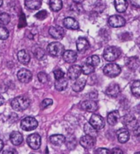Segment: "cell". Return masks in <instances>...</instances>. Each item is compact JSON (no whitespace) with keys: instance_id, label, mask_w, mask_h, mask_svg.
<instances>
[{"instance_id":"obj_1","label":"cell","mask_w":140,"mask_h":154,"mask_svg":"<svg viewBox=\"0 0 140 154\" xmlns=\"http://www.w3.org/2000/svg\"><path fill=\"white\" fill-rule=\"evenodd\" d=\"M30 99L25 96H19L13 99L11 101V106L13 107V110L17 111H22L27 109L30 106Z\"/></svg>"},{"instance_id":"obj_2","label":"cell","mask_w":140,"mask_h":154,"mask_svg":"<svg viewBox=\"0 0 140 154\" xmlns=\"http://www.w3.org/2000/svg\"><path fill=\"white\" fill-rule=\"evenodd\" d=\"M47 51L52 56L59 57L63 55L64 52V46L59 42H52L50 45H48Z\"/></svg>"},{"instance_id":"obj_3","label":"cell","mask_w":140,"mask_h":154,"mask_svg":"<svg viewBox=\"0 0 140 154\" xmlns=\"http://www.w3.org/2000/svg\"><path fill=\"white\" fill-rule=\"evenodd\" d=\"M120 55V51L117 47H114V46L106 48L103 53L104 59L106 61H110V62L116 60Z\"/></svg>"},{"instance_id":"obj_4","label":"cell","mask_w":140,"mask_h":154,"mask_svg":"<svg viewBox=\"0 0 140 154\" xmlns=\"http://www.w3.org/2000/svg\"><path fill=\"white\" fill-rule=\"evenodd\" d=\"M103 72H104V73H105L107 77H110V78H115V77H117V76L120 73V72H121V69H120V67L119 66L118 64L110 63H108V64H106V66L104 67Z\"/></svg>"},{"instance_id":"obj_5","label":"cell","mask_w":140,"mask_h":154,"mask_svg":"<svg viewBox=\"0 0 140 154\" xmlns=\"http://www.w3.org/2000/svg\"><path fill=\"white\" fill-rule=\"evenodd\" d=\"M38 126V121L33 117H26L21 121V127L25 131H31L36 129Z\"/></svg>"},{"instance_id":"obj_6","label":"cell","mask_w":140,"mask_h":154,"mask_svg":"<svg viewBox=\"0 0 140 154\" xmlns=\"http://www.w3.org/2000/svg\"><path fill=\"white\" fill-rule=\"evenodd\" d=\"M26 141L30 148L34 150H37L41 145V137L38 134H32L28 136Z\"/></svg>"},{"instance_id":"obj_7","label":"cell","mask_w":140,"mask_h":154,"mask_svg":"<svg viewBox=\"0 0 140 154\" xmlns=\"http://www.w3.org/2000/svg\"><path fill=\"white\" fill-rule=\"evenodd\" d=\"M89 124L93 127L94 129L97 130H100L104 128L105 126V120L103 119L102 116H101L97 114H93L90 118Z\"/></svg>"},{"instance_id":"obj_8","label":"cell","mask_w":140,"mask_h":154,"mask_svg":"<svg viewBox=\"0 0 140 154\" xmlns=\"http://www.w3.org/2000/svg\"><path fill=\"white\" fill-rule=\"evenodd\" d=\"M95 143H96L95 137L88 135V134H86V135L82 136V137L80 138V144H81L84 148H86V149H91V148H92L94 147Z\"/></svg>"},{"instance_id":"obj_9","label":"cell","mask_w":140,"mask_h":154,"mask_svg":"<svg viewBox=\"0 0 140 154\" xmlns=\"http://www.w3.org/2000/svg\"><path fill=\"white\" fill-rule=\"evenodd\" d=\"M108 23L112 27H121L125 24V19L119 15H113L108 19Z\"/></svg>"},{"instance_id":"obj_10","label":"cell","mask_w":140,"mask_h":154,"mask_svg":"<svg viewBox=\"0 0 140 154\" xmlns=\"http://www.w3.org/2000/svg\"><path fill=\"white\" fill-rule=\"evenodd\" d=\"M17 79L21 82L23 83H27L31 82L32 79V73L30 70L26 69H20L17 72Z\"/></svg>"},{"instance_id":"obj_11","label":"cell","mask_w":140,"mask_h":154,"mask_svg":"<svg viewBox=\"0 0 140 154\" xmlns=\"http://www.w3.org/2000/svg\"><path fill=\"white\" fill-rule=\"evenodd\" d=\"M82 73V67L79 65H72L68 70V78L70 80L75 81L78 79Z\"/></svg>"},{"instance_id":"obj_12","label":"cell","mask_w":140,"mask_h":154,"mask_svg":"<svg viewBox=\"0 0 140 154\" xmlns=\"http://www.w3.org/2000/svg\"><path fill=\"white\" fill-rule=\"evenodd\" d=\"M49 34L56 40H59L64 37V30L60 26H51L49 29Z\"/></svg>"},{"instance_id":"obj_13","label":"cell","mask_w":140,"mask_h":154,"mask_svg":"<svg viewBox=\"0 0 140 154\" xmlns=\"http://www.w3.org/2000/svg\"><path fill=\"white\" fill-rule=\"evenodd\" d=\"M63 59L65 61L66 63H73L76 62V60L78 59V54L77 52L74 51H66L63 54Z\"/></svg>"},{"instance_id":"obj_14","label":"cell","mask_w":140,"mask_h":154,"mask_svg":"<svg viewBox=\"0 0 140 154\" xmlns=\"http://www.w3.org/2000/svg\"><path fill=\"white\" fill-rule=\"evenodd\" d=\"M82 109L88 112H95L98 109L97 103L95 101H84L81 104Z\"/></svg>"},{"instance_id":"obj_15","label":"cell","mask_w":140,"mask_h":154,"mask_svg":"<svg viewBox=\"0 0 140 154\" xmlns=\"http://www.w3.org/2000/svg\"><path fill=\"white\" fill-rule=\"evenodd\" d=\"M64 26L69 30H78L79 28L78 22L73 17H66L63 21Z\"/></svg>"},{"instance_id":"obj_16","label":"cell","mask_w":140,"mask_h":154,"mask_svg":"<svg viewBox=\"0 0 140 154\" xmlns=\"http://www.w3.org/2000/svg\"><path fill=\"white\" fill-rule=\"evenodd\" d=\"M76 46H77L78 51L82 53V52H85L86 51H87L90 45H89V42H88V41L86 38L80 37L78 38V41H77Z\"/></svg>"},{"instance_id":"obj_17","label":"cell","mask_w":140,"mask_h":154,"mask_svg":"<svg viewBox=\"0 0 140 154\" xmlns=\"http://www.w3.org/2000/svg\"><path fill=\"white\" fill-rule=\"evenodd\" d=\"M10 141L15 146L22 144V141H23V137H22V134L18 131H13L10 134Z\"/></svg>"},{"instance_id":"obj_18","label":"cell","mask_w":140,"mask_h":154,"mask_svg":"<svg viewBox=\"0 0 140 154\" xmlns=\"http://www.w3.org/2000/svg\"><path fill=\"white\" fill-rule=\"evenodd\" d=\"M120 87H119L118 84L112 83L107 88L106 92V94L110 97H116L120 94Z\"/></svg>"},{"instance_id":"obj_19","label":"cell","mask_w":140,"mask_h":154,"mask_svg":"<svg viewBox=\"0 0 140 154\" xmlns=\"http://www.w3.org/2000/svg\"><path fill=\"white\" fill-rule=\"evenodd\" d=\"M116 134H117L119 142L121 143H126L129 138V132L126 129H119L117 133H116Z\"/></svg>"},{"instance_id":"obj_20","label":"cell","mask_w":140,"mask_h":154,"mask_svg":"<svg viewBox=\"0 0 140 154\" xmlns=\"http://www.w3.org/2000/svg\"><path fill=\"white\" fill-rule=\"evenodd\" d=\"M122 123L128 128H133V127H135L137 125V120H135V118L133 116L127 115L125 117H123Z\"/></svg>"},{"instance_id":"obj_21","label":"cell","mask_w":140,"mask_h":154,"mask_svg":"<svg viewBox=\"0 0 140 154\" xmlns=\"http://www.w3.org/2000/svg\"><path fill=\"white\" fill-rule=\"evenodd\" d=\"M17 59H18V61L22 64H24V65H26L30 62V55L29 54L25 51V50H22V51H20L17 54Z\"/></svg>"},{"instance_id":"obj_22","label":"cell","mask_w":140,"mask_h":154,"mask_svg":"<svg viewBox=\"0 0 140 154\" xmlns=\"http://www.w3.org/2000/svg\"><path fill=\"white\" fill-rule=\"evenodd\" d=\"M68 79H65L64 77L62 78V79H58L56 80L55 82H54V88L57 91H64L67 87H68Z\"/></svg>"},{"instance_id":"obj_23","label":"cell","mask_w":140,"mask_h":154,"mask_svg":"<svg viewBox=\"0 0 140 154\" xmlns=\"http://www.w3.org/2000/svg\"><path fill=\"white\" fill-rule=\"evenodd\" d=\"M120 120V113L117 110H114L108 114L107 116V122L109 123L110 125H115L118 123Z\"/></svg>"},{"instance_id":"obj_24","label":"cell","mask_w":140,"mask_h":154,"mask_svg":"<svg viewBox=\"0 0 140 154\" xmlns=\"http://www.w3.org/2000/svg\"><path fill=\"white\" fill-rule=\"evenodd\" d=\"M50 143L55 146H60L65 142V137L62 134H54L50 137Z\"/></svg>"},{"instance_id":"obj_25","label":"cell","mask_w":140,"mask_h":154,"mask_svg":"<svg viewBox=\"0 0 140 154\" xmlns=\"http://www.w3.org/2000/svg\"><path fill=\"white\" fill-rule=\"evenodd\" d=\"M115 9L119 13H124L128 8V2L126 0H115Z\"/></svg>"},{"instance_id":"obj_26","label":"cell","mask_w":140,"mask_h":154,"mask_svg":"<svg viewBox=\"0 0 140 154\" xmlns=\"http://www.w3.org/2000/svg\"><path fill=\"white\" fill-rule=\"evenodd\" d=\"M26 7L31 10H37L41 7V0H25Z\"/></svg>"},{"instance_id":"obj_27","label":"cell","mask_w":140,"mask_h":154,"mask_svg":"<svg viewBox=\"0 0 140 154\" xmlns=\"http://www.w3.org/2000/svg\"><path fill=\"white\" fill-rule=\"evenodd\" d=\"M76 82L73 85V90L76 92H79L83 90L84 87L86 85V80L84 79H78L75 80Z\"/></svg>"},{"instance_id":"obj_28","label":"cell","mask_w":140,"mask_h":154,"mask_svg":"<svg viewBox=\"0 0 140 154\" xmlns=\"http://www.w3.org/2000/svg\"><path fill=\"white\" fill-rule=\"evenodd\" d=\"M50 8L54 12H59L62 9V0H50Z\"/></svg>"},{"instance_id":"obj_29","label":"cell","mask_w":140,"mask_h":154,"mask_svg":"<svg viewBox=\"0 0 140 154\" xmlns=\"http://www.w3.org/2000/svg\"><path fill=\"white\" fill-rule=\"evenodd\" d=\"M131 91L134 96L140 97V80L134 81L131 85Z\"/></svg>"},{"instance_id":"obj_30","label":"cell","mask_w":140,"mask_h":154,"mask_svg":"<svg viewBox=\"0 0 140 154\" xmlns=\"http://www.w3.org/2000/svg\"><path fill=\"white\" fill-rule=\"evenodd\" d=\"M84 132L86 133V134L92 136V137H95V136L97 135V129H94L89 123L85 124V125H84Z\"/></svg>"},{"instance_id":"obj_31","label":"cell","mask_w":140,"mask_h":154,"mask_svg":"<svg viewBox=\"0 0 140 154\" xmlns=\"http://www.w3.org/2000/svg\"><path fill=\"white\" fill-rule=\"evenodd\" d=\"M95 71V67L91 65L89 63H85L83 66L82 67V72L85 75H89Z\"/></svg>"},{"instance_id":"obj_32","label":"cell","mask_w":140,"mask_h":154,"mask_svg":"<svg viewBox=\"0 0 140 154\" xmlns=\"http://www.w3.org/2000/svg\"><path fill=\"white\" fill-rule=\"evenodd\" d=\"M86 63H89L94 67H97L100 63V58L97 55H92L87 58Z\"/></svg>"},{"instance_id":"obj_33","label":"cell","mask_w":140,"mask_h":154,"mask_svg":"<svg viewBox=\"0 0 140 154\" xmlns=\"http://www.w3.org/2000/svg\"><path fill=\"white\" fill-rule=\"evenodd\" d=\"M139 66V60L137 58H130L128 61V67L131 69H135Z\"/></svg>"},{"instance_id":"obj_34","label":"cell","mask_w":140,"mask_h":154,"mask_svg":"<svg viewBox=\"0 0 140 154\" xmlns=\"http://www.w3.org/2000/svg\"><path fill=\"white\" fill-rule=\"evenodd\" d=\"M10 22L9 14L6 13H0V24L1 25H7Z\"/></svg>"},{"instance_id":"obj_35","label":"cell","mask_w":140,"mask_h":154,"mask_svg":"<svg viewBox=\"0 0 140 154\" xmlns=\"http://www.w3.org/2000/svg\"><path fill=\"white\" fill-rule=\"evenodd\" d=\"M9 36L8 30L3 26H0V40H7Z\"/></svg>"},{"instance_id":"obj_36","label":"cell","mask_w":140,"mask_h":154,"mask_svg":"<svg viewBox=\"0 0 140 154\" xmlns=\"http://www.w3.org/2000/svg\"><path fill=\"white\" fill-rule=\"evenodd\" d=\"M33 53H34V55L36 57V59H38V60H41L45 56V52L41 48H36L33 51Z\"/></svg>"},{"instance_id":"obj_37","label":"cell","mask_w":140,"mask_h":154,"mask_svg":"<svg viewBox=\"0 0 140 154\" xmlns=\"http://www.w3.org/2000/svg\"><path fill=\"white\" fill-rule=\"evenodd\" d=\"M38 79L39 81L41 82V83H45V82H48V75H47L45 72H40L38 73Z\"/></svg>"},{"instance_id":"obj_38","label":"cell","mask_w":140,"mask_h":154,"mask_svg":"<svg viewBox=\"0 0 140 154\" xmlns=\"http://www.w3.org/2000/svg\"><path fill=\"white\" fill-rule=\"evenodd\" d=\"M36 17L39 20H44V19H45L48 16V13H47L45 10H41L40 11L39 13H37L36 15Z\"/></svg>"},{"instance_id":"obj_39","label":"cell","mask_w":140,"mask_h":154,"mask_svg":"<svg viewBox=\"0 0 140 154\" xmlns=\"http://www.w3.org/2000/svg\"><path fill=\"white\" fill-rule=\"evenodd\" d=\"M54 79L55 80H58V79H62L64 77V72H63L61 69H57L54 71Z\"/></svg>"},{"instance_id":"obj_40","label":"cell","mask_w":140,"mask_h":154,"mask_svg":"<svg viewBox=\"0 0 140 154\" xmlns=\"http://www.w3.org/2000/svg\"><path fill=\"white\" fill-rule=\"evenodd\" d=\"M53 104V101L51 100V99H45L43 101H42V103H41V108L42 109H45L48 106H50Z\"/></svg>"},{"instance_id":"obj_41","label":"cell","mask_w":140,"mask_h":154,"mask_svg":"<svg viewBox=\"0 0 140 154\" xmlns=\"http://www.w3.org/2000/svg\"><path fill=\"white\" fill-rule=\"evenodd\" d=\"M134 135L136 138L140 139V126L135 127V129L134 130Z\"/></svg>"},{"instance_id":"obj_42","label":"cell","mask_w":140,"mask_h":154,"mask_svg":"<svg viewBox=\"0 0 140 154\" xmlns=\"http://www.w3.org/2000/svg\"><path fill=\"white\" fill-rule=\"evenodd\" d=\"M96 153H110V151L106 148H98L95 151Z\"/></svg>"},{"instance_id":"obj_43","label":"cell","mask_w":140,"mask_h":154,"mask_svg":"<svg viewBox=\"0 0 140 154\" xmlns=\"http://www.w3.org/2000/svg\"><path fill=\"white\" fill-rule=\"evenodd\" d=\"M132 6H134L136 8H140V0H130Z\"/></svg>"},{"instance_id":"obj_44","label":"cell","mask_w":140,"mask_h":154,"mask_svg":"<svg viewBox=\"0 0 140 154\" xmlns=\"http://www.w3.org/2000/svg\"><path fill=\"white\" fill-rule=\"evenodd\" d=\"M110 152L111 153H124L123 151L120 150V149H119V148H114V149H112Z\"/></svg>"},{"instance_id":"obj_45","label":"cell","mask_w":140,"mask_h":154,"mask_svg":"<svg viewBox=\"0 0 140 154\" xmlns=\"http://www.w3.org/2000/svg\"><path fill=\"white\" fill-rule=\"evenodd\" d=\"M3 103H4V98H3V97L2 95H0V106L3 105Z\"/></svg>"},{"instance_id":"obj_46","label":"cell","mask_w":140,"mask_h":154,"mask_svg":"<svg viewBox=\"0 0 140 154\" xmlns=\"http://www.w3.org/2000/svg\"><path fill=\"white\" fill-rule=\"evenodd\" d=\"M3 146H4V144H3V140H2V139H0V152L3 150Z\"/></svg>"},{"instance_id":"obj_47","label":"cell","mask_w":140,"mask_h":154,"mask_svg":"<svg viewBox=\"0 0 140 154\" xmlns=\"http://www.w3.org/2000/svg\"><path fill=\"white\" fill-rule=\"evenodd\" d=\"M8 153H13L14 152H12V151H4L3 152V153H8Z\"/></svg>"},{"instance_id":"obj_48","label":"cell","mask_w":140,"mask_h":154,"mask_svg":"<svg viewBox=\"0 0 140 154\" xmlns=\"http://www.w3.org/2000/svg\"><path fill=\"white\" fill-rule=\"evenodd\" d=\"M74 2H76V3H82L83 0H73Z\"/></svg>"},{"instance_id":"obj_49","label":"cell","mask_w":140,"mask_h":154,"mask_svg":"<svg viewBox=\"0 0 140 154\" xmlns=\"http://www.w3.org/2000/svg\"><path fill=\"white\" fill-rule=\"evenodd\" d=\"M3 5V0H0V7Z\"/></svg>"}]
</instances>
